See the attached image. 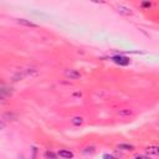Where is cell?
<instances>
[{"instance_id":"6da1fadb","label":"cell","mask_w":159,"mask_h":159,"mask_svg":"<svg viewBox=\"0 0 159 159\" xmlns=\"http://www.w3.org/2000/svg\"><path fill=\"white\" fill-rule=\"evenodd\" d=\"M112 61H113L114 63L119 65V66H127V65H129V62H131V60H129L128 57H126V56H121V55H118V56H113V57H112Z\"/></svg>"},{"instance_id":"7a4b0ae2","label":"cell","mask_w":159,"mask_h":159,"mask_svg":"<svg viewBox=\"0 0 159 159\" xmlns=\"http://www.w3.org/2000/svg\"><path fill=\"white\" fill-rule=\"evenodd\" d=\"M65 76L70 80H77V78L81 77V73H80L78 71H76V70H66Z\"/></svg>"},{"instance_id":"3957f363","label":"cell","mask_w":159,"mask_h":159,"mask_svg":"<svg viewBox=\"0 0 159 159\" xmlns=\"http://www.w3.org/2000/svg\"><path fill=\"white\" fill-rule=\"evenodd\" d=\"M58 155H60L61 158H65V159H71V158H73V153L70 152V150H66V149L60 150V152H58Z\"/></svg>"},{"instance_id":"277c9868","label":"cell","mask_w":159,"mask_h":159,"mask_svg":"<svg viewBox=\"0 0 159 159\" xmlns=\"http://www.w3.org/2000/svg\"><path fill=\"white\" fill-rule=\"evenodd\" d=\"M18 23H19L20 25H24V26H28V28H37L36 24H34V23H31V21H29V20H25V19H19Z\"/></svg>"},{"instance_id":"5b68a950","label":"cell","mask_w":159,"mask_h":159,"mask_svg":"<svg viewBox=\"0 0 159 159\" xmlns=\"http://www.w3.org/2000/svg\"><path fill=\"white\" fill-rule=\"evenodd\" d=\"M117 9H118V11H119L121 14H124V15H131V14H132L131 9L127 8V6H124V5H118Z\"/></svg>"},{"instance_id":"8992f818","label":"cell","mask_w":159,"mask_h":159,"mask_svg":"<svg viewBox=\"0 0 159 159\" xmlns=\"http://www.w3.org/2000/svg\"><path fill=\"white\" fill-rule=\"evenodd\" d=\"M118 149H122V150H133L134 147L131 145V144H118Z\"/></svg>"},{"instance_id":"52a82bcc","label":"cell","mask_w":159,"mask_h":159,"mask_svg":"<svg viewBox=\"0 0 159 159\" xmlns=\"http://www.w3.org/2000/svg\"><path fill=\"white\" fill-rule=\"evenodd\" d=\"M147 152L150 153V154L159 155V147H148V148H147Z\"/></svg>"},{"instance_id":"ba28073f","label":"cell","mask_w":159,"mask_h":159,"mask_svg":"<svg viewBox=\"0 0 159 159\" xmlns=\"http://www.w3.org/2000/svg\"><path fill=\"white\" fill-rule=\"evenodd\" d=\"M82 123H84L82 117H75V118L72 119V124H75V126H81Z\"/></svg>"},{"instance_id":"9c48e42d","label":"cell","mask_w":159,"mask_h":159,"mask_svg":"<svg viewBox=\"0 0 159 159\" xmlns=\"http://www.w3.org/2000/svg\"><path fill=\"white\" fill-rule=\"evenodd\" d=\"M46 157L47 158H51V159H55V154L52 152H46Z\"/></svg>"},{"instance_id":"30bf717a","label":"cell","mask_w":159,"mask_h":159,"mask_svg":"<svg viewBox=\"0 0 159 159\" xmlns=\"http://www.w3.org/2000/svg\"><path fill=\"white\" fill-rule=\"evenodd\" d=\"M103 159H116L113 155H110V154H105L103 155Z\"/></svg>"},{"instance_id":"8fae6325","label":"cell","mask_w":159,"mask_h":159,"mask_svg":"<svg viewBox=\"0 0 159 159\" xmlns=\"http://www.w3.org/2000/svg\"><path fill=\"white\" fill-rule=\"evenodd\" d=\"M134 159H149L148 157H144V155H135Z\"/></svg>"},{"instance_id":"7c38bea8","label":"cell","mask_w":159,"mask_h":159,"mask_svg":"<svg viewBox=\"0 0 159 159\" xmlns=\"http://www.w3.org/2000/svg\"><path fill=\"white\" fill-rule=\"evenodd\" d=\"M142 6H145V8H147V6H150V3H143Z\"/></svg>"}]
</instances>
